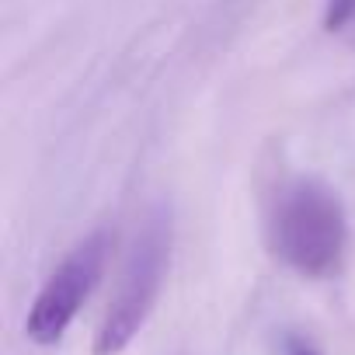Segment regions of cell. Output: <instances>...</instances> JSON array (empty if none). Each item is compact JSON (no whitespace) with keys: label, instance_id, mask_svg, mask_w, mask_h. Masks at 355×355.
Segmentation results:
<instances>
[{"label":"cell","instance_id":"cell-1","mask_svg":"<svg viewBox=\"0 0 355 355\" xmlns=\"http://www.w3.org/2000/svg\"><path fill=\"white\" fill-rule=\"evenodd\" d=\"M272 251L303 279H334L348 258V213L320 178H293L275 196Z\"/></svg>","mask_w":355,"mask_h":355},{"label":"cell","instance_id":"cell-2","mask_svg":"<svg viewBox=\"0 0 355 355\" xmlns=\"http://www.w3.org/2000/svg\"><path fill=\"white\" fill-rule=\"evenodd\" d=\"M171 209L153 206L136 227V237L125 251L115 293L94 334V355H122L132 345V338L146 327L171 268Z\"/></svg>","mask_w":355,"mask_h":355},{"label":"cell","instance_id":"cell-3","mask_svg":"<svg viewBox=\"0 0 355 355\" xmlns=\"http://www.w3.org/2000/svg\"><path fill=\"white\" fill-rule=\"evenodd\" d=\"M105 258H108V237L91 234L53 268V275L42 282V289L25 317V334L35 345L49 348V345L63 341L73 317L94 293V286L105 272Z\"/></svg>","mask_w":355,"mask_h":355},{"label":"cell","instance_id":"cell-4","mask_svg":"<svg viewBox=\"0 0 355 355\" xmlns=\"http://www.w3.org/2000/svg\"><path fill=\"white\" fill-rule=\"evenodd\" d=\"M324 28L355 49V0H324Z\"/></svg>","mask_w":355,"mask_h":355},{"label":"cell","instance_id":"cell-5","mask_svg":"<svg viewBox=\"0 0 355 355\" xmlns=\"http://www.w3.org/2000/svg\"><path fill=\"white\" fill-rule=\"evenodd\" d=\"M282 348H286V355H320V352H317L306 338H300V334H286Z\"/></svg>","mask_w":355,"mask_h":355}]
</instances>
